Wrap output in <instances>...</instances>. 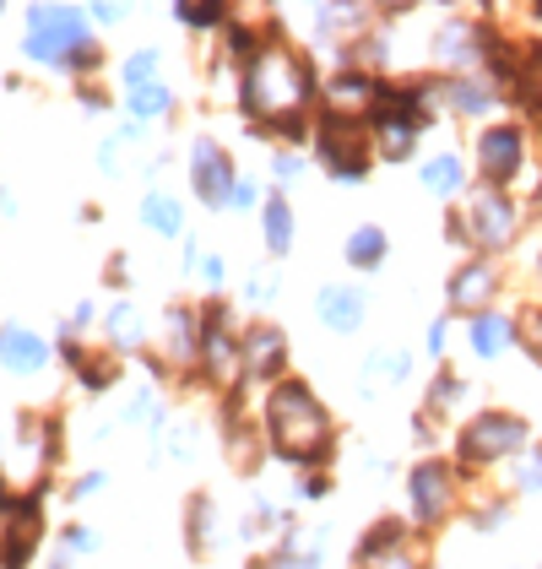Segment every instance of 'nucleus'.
I'll return each instance as SVG.
<instances>
[{"label": "nucleus", "instance_id": "obj_19", "mask_svg": "<svg viewBox=\"0 0 542 569\" xmlns=\"http://www.w3.org/2000/svg\"><path fill=\"white\" fill-rule=\"evenodd\" d=\"M406 542H412V521H402V516H385V521H374L359 542H353V569L385 565V559H397V553H402Z\"/></svg>", "mask_w": 542, "mask_h": 569}, {"label": "nucleus", "instance_id": "obj_50", "mask_svg": "<svg viewBox=\"0 0 542 569\" xmlns=\"http://www.w3.org/2000/svg\"><path fill=\"white\" fill-rule=\"evenodd\" d=\"M49 569H71V559H66V553H60V559H49Z\"/></svg>", "mask_w": 542, "mask_h": 569}, {"label": "nucleus", "instance_id": "obj_35", "mask_svg": "<svg viewBox=\"0 0 542 569\" xmlns=\"http://www.w3.org/2000/svg\"><path fill=\"white\" fill-rule=\"evenodd\" d=\"M60 542H66V548H71V553H98V548H103V537H98V531H92V526H60Z\"/></svg>", "mask_w": 542, "mask_h": 569}, {"label": "nucleus", "instance_id": "obj_51", "mask_svg": "<svg viewBox=\"0 0 542 569\" xmlns=\"http://www.w3.org/2000/svg\"><path fill=\"white\" fill-rule=\"evenodd\" d=\"M532 22H542V0H538V6H532Z\"/></svg>", "mask_w": 542, "mask_h": 569}, {"label": "nucleus", "instance_id": "obj_38", "mask_svg": "<svg viewBox=\"0 0 542 569\" xmlns=\"http://www.w3.org/2000/svg\"><path fill=\"white\" fill-rule=\"evenodd\" d=\"M423 348L434 352V358H445V348H451V315H434L429 320V342Z\"/></svg>", "mask_w": 542, "mask_h": 569}, {"label": "nucleus", "instance_id": "obj_40", "mask_svg": "<svg viewBox=\"0 0 542 569\" xmlns=\"http://www.w3.org/2000/svg\"><path fill=\"white\" fill-rule=\"evenodd\" d=\"M201 282H207L212 293L223 288V282H228V261H223V256H201Z\"/></svg>", "mask_w": 542, "mask_h": 569}, {"label": "nucleus", "instance_id": "obj_6", "mask_svg": "<svg viewBox=\"0 0 542 569\" xmlns=\"http://www.w3.org/2000/svg\"><path fill=\"white\" fill-rule=\"evenodd\" d=\"M461 482H466L461 467L445 461V456L412 461V472H406V510H412V526H418V531H440V526L455 516Z\"/></svg>", "mask_w": 542, "mask_h": 569}, {"label": "nucleus", "instance_id": "obj_41", "mask_svg": "<svg viewBox=\"0 0 542 569\" xmlns=\"http://www.w3.org/2000/svg\"><path fill=\"white\" fill-rule=\"evenodd\" d=\"M103 488H109V472L98 467V472H88V478L71 482V499H92V493H103Z\"/></svg>", "mask_w": 542, "mask_h": 569}, {"label": "nucleus", "instance_id": "obj_14", "mask_svg": "<svg viewBox=\"0 0 542 569\" xmlns=\"http://www.w3.org/2000/svg\"><path fill=\"white\" fill-rule=\"evenodd\" d=\"M315 320L337 337H359L363 320H369V293L359 282H325L315 293Z\"/></svg>", "mask_w": 542, "mask_h": 569}, {"label": "nucleus", "instance_id": "obj_9", "mask_svg": "<svg viewBox=\"0 0 542 569\" xmlns=\"http://www.w3.org/2000/svg\"><path fill=\"white\" fill-rule=\"evenodd\" d=\"M201 375L212 386H223V380L233 386L244 375V331H233L223 299H212L201 309Z\"/></svg>", "mask_w": 542, "mask_h": 569}, {"label": "nucleus", "instance_id": "obj_22", "mask_svg": "<svg viewBox=\"0 0 542 569\" xmlns=\"http://www.w3.org/2000/svg\"><path fill=\"white\" fill-rule=\"evenodd\" d=\"M293 233H299V222H293L288 196H282V190H271L267 207H261V244H267L271 261H282V256L293 250Z\"/></svg>", "mask_w": 542, "mask_h": 569}, {"label": "nucleus", "instance_id": "obj_20", "mask_svg": "<svg viewBox=\"0 0 542 569\" xmlns=\"http://www.w3.org/2000/svg\"><path fill=\"white\" fill-rule=\"evenodd\" d=\"M103 342H109V352H136L147 342V320H141L136 299H114L103 309Z\"/></svg>", "mask_w": 542, "mask_h": 569}, {"label": "nucleus", "instance_id": "obj_33", "mask_svg": "<svg viewBox=\"0 0 542 569\" xmlns=\"http://www.w3.org/2000/svg\"><path fill=\"white\" fill-rule=\"evenodd\" d=\"M504 521H510V499H504V493H499V499H478V505H472V526H478V531H499Z\"/></svg>", "mask_w": 542, "mask_h": 569}, {"label": "nucleus", "instance_id": "obj_28", "mask_svg": "<svg viewBox=\"0 0 542 569\" xmlns=\"http://www.w3.org/2000/svg\"><path fill=\"white\" fill-rule=\"evenodd\" d=\"M126 109H131L136 126H152V120H169L174 114V88L169 82H152V88L126 92Z\"/></svg>", "mask_w": 542, "mask_h": 569}, {"label": "nucleus", "instance_id": "obj_27", "mask_svg": "<svg viewBox=\"0 0 542 569\" xmlns=\"http://www.w3.org/2000/svg\"><path fill=\"white\" fill-rule=\"evenodd\" d=\"M466 391H472V386H466L455 369H440V375L429 380V391H423V412H429L434 423H440V418H455V407L466 401Z\"/></svg>", "mask_w": 542, "mask_h": 569}, {"label": "nucleus", "instance_id": "obj_5", "mask_svg": "<svg viewBox=\"0 0 542 569\" xmlns=\"http://www.w3.org/2000/svg\"><path fill=\"white\" fill-rule=\"evenodd\" d=\"M315 158H320V169L337 179V184H363V179H369V163H374L369 126H363V120H353V114L320 109V120H315Z\"/></svg>", "mask_w": 542, "mask_h": 569}, {"label": "nucleus", "instance_id": "obj_1", "mask_svg": "<svg viewBox=\"0 0 542 569\" xmlns=\"http://www.w3.org/2000/svg\"><path fill=\"white\" fill-rule=\"evenodd\" d=\"M325 92V77H320L315 54L310 49H293L288 39H271L244 71H239V109L250 120V131L261 126H277L288 114H310Z\"/></svg>", "mask_w": 542, "mask_h": 569}, {"label": "nucleus", "instance_id": "obj_36", "mask_svg": "<svg viewBox=\"0 0 542 569\" xmlns=\"http://www.w3.org/2000/svg\"><path fill=\"white\" fill-rule=\"evenodd\" d=\"M320 548H293V553H267V569H320Z\"/></svg>", "mask_w": 542, "mask_h": 569}, {"label": "nucleus", "instance_id": "obj_39", "mask_svg": "<svg viewBox=\"0 0 542 569\" xmlns=\"http://www.w3.org/2000/svg\"><path fill=\"white\" fill-rule=\"evenodd\" d=\"M271 174H277V184H293V179L304 174V158L299 152H277L271 158Z\"/></svg>", "mask_w": 542, "mask_h": 569}, {"label": "nucleus", "instance_id": "obj_7", "mask_svg": "<svg viewBox=\"0 0 542 569\" xmlns=\"http://www.w3.org/2000/svg\"><path fill=\"white\" fill-rule=\"evenodd\" d=\"M461 218H466V239H472V256H489V261H494L499 250H510V244H515V233H521L526 212H521V207L510 201V190L478 184V190L466 196Z\"/></svg>", "mask_w": 542, "mask_h": 569}, {"label": "nucleus", "instance_id": "obj_15", "mask_svg": "<svg viewBox=\"0 0 542 569\" xmlns=\"http://www.w3.org/2000/svg\"><path fill=\"white\" fill-rule=\"evenodd\" d=\"M499 103H504V92L483 71L478 77H440V109L455 120H489Z\"/></svg>", "mask_w": 542, "mask_h": 569}, {"label": "nucleus", "instance_id": "obj_37", "mask_svg": "<svg viewBox=\"0 0 542 569\" xmlns=\"http://www.w3.org/2000/svg\"><path fill=\"white\" fill-rule=\"evenodd\" d=\"M515 493H542V450L521 456V467H515Z\"/></svg>", "mask_w": 542, "mask_h": 569}, {"label": "nucleus", "instance_id": "obj_43", "mask_svg": "<svg viewBox=\"0 0 542 569\" xmlns=\"http://www.w3.org/2000/svg\"><path fill=\"white\" fill-rule=\"evenodd\" d=\"M325 493H331V478H325V472H304V478H299V499H325Z\"/></svg>", "mask_w": 542, "mask_h": 569}, {"label": "nucleus", "instance_id": "obj_30", "mask_svg": "<svg viewBox=\"0 0 542 569\" xmlns=\"http://www.w3.org/2000/svg\"><path fill=\"white\" fill-rule=\"evenodd\" d=\"M158 66H163V54H158L152 44L131 49V54H126V66H120V82H126V92L152 88V82H158Z\"/></svg>", "mask_w": 542, "mask_h": 569}, {"label": "nucleus", "instance_id": "obj_23", "mask_svg": "<svg viewBox=\"0 0 542 569\" xmlns=\"http://www.w3.org/2000/svg\"><path fill=\"white\" fill-rule=\"evenodd\" d=\"M418 184H423L429 196H440V201H455V196L466 190V158H461V152H434V158H423Z\"/></svg>", "mask_w": 542, "mask_h": 569}, {"label": "nucleus", "instance_id": "obj_3", "mask_svg": "<svg viewBox=\"0 0 542 569\" xmlns=\"http://www.w3.org/2000/svg\"><path fill=\"white\" fill-rule=\"evenodd\" d=\"M22 54L33 66L77 77V82L103 66V49L92 39L88 11H77V6H33L28 11V33H22Z\"/></svg>", "mask_w": 542, "mask_h": 569}, {"label": "nucleus", "instance_id": "obj_18", "mask_svg": "<svg viewBox=\"0 0 542 569\" xmlns=\"http://www.w3.org/2000/svg\"><path fill=\"white\" fill-rule=\"evenodd\" d=\"M466 342H472V352H478L483 363H494V358H504L510 348H521V326H515V315H504V309H483V315L466 320Z\"/></svg>", "mask_w": 542, "mask_h": 569}, {"label": "nucleus", "instance_id": "obj_44", "mask_svg": "<svg viewBox=\"0 0 542 569\" xmlns=\"http://www.w3.org/2000/svg\"><path fill=\"white\" fill-rule=\"evenodd\" d=\"M131 11L126 6H88V22H98V28H114V22H126Z\"/></svg>", "mask_w": 542, "mask_h": 569}, {"label": "nucleus", "instance_id": "obj_12", "mask_svg": "<svg viewBox=\"0 0 542 569\" xmlns=\"http://www.w3.org/2000/svg\"><path fill=\"white\" fill-rule=\"evenodd\" d=\"M244 386H277V380H288V331L282 326H271V320H255L250 331H244V375H239Z\"/></svg>", "mask_w": 542, "mask_h": 569}, {"label": "nucleus", "instance_id": "obj_48", "mask_svg": "<svg viewBox=\"0 0 542 569\" xmlns=\"http://www.w3.org/2000/svg\"><path fill=\"white\" fill-rule=\"evenodd\" d=\"M526 212H532V218H542V179L532 184V207H526Z\"/></svg>", "mask_w": 542, "mask_h": 569}, {"label": "nucleus", "instance_id": "obj_45", "mask_svg": "<svg viewBox=\"0 0 542 569\" xmlns=\"http://www.w3.org/2000/svg\"><path fill=\"white\" fill-rule=\"evenodd\" d=\"M445 239L461 244V250H472V239H466V218H461V212H445Z\"/></svg>", "mask_w": 542, "mask_h": 569}, {"label": "nucleus", "instance_id": "obj_4", "mask_svg": "<svg viewBox=\"0 0 542 569\" xmlns=\"http://www.w3.org/2000/svg\"><path fill=\"white\" fill-rule=\"evenodd\" d=\"M526 445H532V423L521 412L489 407V412H478L455 429V467H461V478H478L483 467L526 456Z\"/></svg>", "mask_w": 542, "mask_h": 569}, {"label": "nucleus", "instance_id": "obj_16", "mask_svg": "<svg viewBox=\"0 0 542 569\" xmlns=\"http://www.w3.org/2000/svg\"><path fill=\"white\" fill-rule=\"evenodd\" d=\"M54 348H49L39 331H28V326H0V369L6 375H22V380H33V375H44Z\"/></svg>", "mask_w": 542, "mask_h": 569}, {"label": "nucleus", "instance_id": "obj_2", "mask_svg": "<svg viewBox=\"0 0 542 569\" xmlns=\"http://www.w3.org/2000/svg\"><path fill=\"white\" fill-rule=\"evenodd\" d=\"M261 439H267V450L277 461L320 472L337 456V418H331V407L304 380L288 375L261 401Z\"/></svg>", "mask_w": 542, "mask_h": 569}, {"label": "nucleus", "instance_id": "obj_24", "mask_svg": "<svg viewBox=\"0 0 542 569\" xmlns=\"http://www.w3.org/2000/svg\"><path fill=\"white\" fill-rule=\"evenodd\" d=\"M391 256V233L380 228V222H359L353 233H348V244H342V261L353 266V271H380Z\"/></svg>", "mask_w": 542, "mask_h": 569}, {"label": "nucleus", "instance_id": "obj_26", "mask_svg": "<svg viewBox=\"0 0 542 569\" xmlns=\"http://www.w3.org/2000/svg\"><path fill=\"white\" fill-rule=\"evenodd\" d=\"M141 222H147L158 239H184V233H190V228H184V207L169 196V190L141 196Z\"/></svg>", "mask_w": 542, "mask_h": 569}, {"label": "nucleus", "instance_id": "obj_21", "mask_svg": "<svg viewBox=\"0 0 542 569\" xmlns=\"http://www.w3.org/2000/svg\"><path fill=\"white\" fill-rule=\"evenodd\" d=\"M212 542H218V505H212L207 488H195V493L184 499V548H190L195 559H207Z\"/></svg>", "mask_w": 542, "mask_h": 569}, {"label": "nucleus", "instance_id": "obj_31", "mask_svg": "<svg viewBox=\"0 0 542 569\" xmlns=\"http://www.w3.org/2000/svg\"><path fill=\"white\" fill-rule=\"evenodd\" d=\"M277 293H282V277H277V266H255V271L244 277V299H250L255 309H267Z\"/></svg>", "mask_w": 542, "mask_h": 569}, {"label": "nucleus", "instance_id": "obj_11", "mask_svg": "<svg viewBox=\"0 0 542 569\" xmlns=\"http://www.w3.org/2000/svg\"><path fill=\"white\" fill-rule=\"evenodd\" d=\"M499 282H504L499 261H489V256H466V261H461V266L451 271V277H445V305L461 309V315L472 320V315L494 309Z\"/></svg>", "mask_w": 542, "mask_h": 569}, {"label": "nucleus", "instance_id": "obj_17", "mask_svg": "<svg viewBox=\"0 0 542 569\" xmlns=\"http://www.w3.org/2000/svg\"><path fill=\"white\" fill-rule=\"evenodd\" d=\"M163 358L174 369H201V315L190 305L163 309Z\"/></svg>", "mask_w": 542, "mask_h": 569}, {"label": "nucleus", "instance_id": "obj_34", "mask_svg": "<svg viewBox=\"0 0 542 569\" xmlns=\"http://www.w3.org/2000/svg\"><path fill=\"white\" fill-rule=\"evenodd\" d=\"M261 207H267L261 184H255V179H239V184H233V196H228V212H261Z\"/></svg>", "mask_w": 542, "mask_h": 569}, {"label": "nucleus", "instance_id": "obj_47", "mask_svg": "<svg viewBox=\"0 0 542 569\" xmlns=\"http://www.w3.org/2000/svg\"><path fill=\"white\" fill-rule=\"evenodd\" d=\"M374 569H429V565H423V559H418L412 548H402L397 559H385V565H374Z\"/></svg>", "mask_w": 542, "mask_h": 569}, {"label": "nucleus", "instance_id": "obj_49", "mask_svg": "<svg viewBox=\"0 0 542 569\" xmlns=\"http://www.w3.org/2000/svg\"><path fill=\"white\" fill-rule=\"evenodd\" d=\"M532 277H538V288H542V244H538V256H532Z\"/></svg>", "mask_w": 542, "mask_h": 569}, {"label": "nucleus", "instance_id": "obj_32", "mask_svg": "<svg viewBox=\"0 0 542 569\" xmlns=\"http://www.w3.org/2000/svg\"><path fill=\"white\" fill-rule=\"evenodd\" d=\"M515 326H521V352L542 369V305H526L515 315Z\"/></svg>", "mask_w": 542, "mask_h": 569}, {"label": "nucleus", "instance_id": "obj_25", "mask_svg": "<svg viewBox=\"0 0 542 569\" xmlns=\"http://www.w3.org/2000/svg\"><path fill=\"white\" fill-rule=\"evenodd\" d=\"M406 375H412V352L406 348H374L363 358V396H380L385 386H402Z\"/></svg>", "mask_w": 542, "mask_h": 569}, {"label": "nucleus", "instance_id": "obj_29", "mask_svg": "<svg viewBox=\"0 0 542 569\" xmlns=\"http://www.w3.org/2000/svg\"><path fill=\"white\" fill-rule=\"evenodd\" d=\"M174 22L180 28H195V33H218L233 22V6L228 0H201V6H174Z\"/></svg>", "mask_w": 542, "mask_h": 569}, {"label": "nucleus", "instance_id": "obj_8", "mask_svg": "<svg viewBox=\"0 0 542 569\" xmlns=\"http://www.w3.org/2000/svg\"><path fill=\"white\" fill-rule=\"evenodd\" d=\"M472 163H478V184L510 190L515 179L526 174V126H521V120L483 126V131H478V147H472Z\"/></svg>", "mask_w": 542, "mask_h": 569}, {"label": "nucleus", "instance_id": "obj_46", "mask_svg": "<svg viewBox=\"0 0 542 569\" xmlns=\"http://www.w3.org/2000/svg\"><path fill=\"white\" fill-rule=\"evenodd\" d=\"M92 315H98V305H92V299H82V305L71 309V320H66V331H71V337H77V331H82V326H92Z\"/></svg>", "mask_w": 542, "mask_h": 569}, {"label": "nucleus", "instance_id": "obj_10", "mask_svg": "<svg viewBox=\"0 0 542 569\" xmlns=\"http://www.w3.org/2000/svg\"><path fill=\"white\" fill-rule=\"evenodd\" d=\"M239 179L244 174L233 169V158H228L223 141L195 136V147H190V190H195V201H201L207 212H228V196H233Z\"/></svg>", "mask_w": 542, "mask_h": 569}, {"label": "nucleus", "instance_id": "obj_13", "mask_svg": "<svg viewBox=\"0 0 542 569\" xmlns=\"http://www.w3.org/2000/svg\"><path fill=\"white\" fill-rule=\"evenodd\" d=\"M483 17L472 22V17H451V22H440V33H434V60L451 71V77H478L483 71Z\"/></svg>", "mask_w": 542, "mask_h": 569}, {"label": "nucleus", "instance_id": "obj_42", "mask_svg": "<svg viewBox=\"0 0 542 569\" xmlns=\"http://www.w3.org/2000/svg\"><path fill=\"white\" fill-rule=\"evenodd\" d=\"M126 277H131V261H126V250H114L109 266H103V282H109V288H126Z\"/></svg>", "mask_w": 542, "mask_h": 569}]
</instances>
